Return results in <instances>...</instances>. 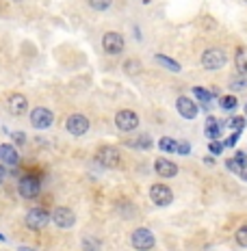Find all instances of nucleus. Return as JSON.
<instances>
[{"label": "nucleus", "mask_w": 247, "mask_h": 251, "mask_svg": "<svg viewBox=\"0 0 247 251\" xmlns=\"http://www.w3.org/2000/svg\"><path fill=\"white\" fill-rule=\"evenodd\" d=\"M96 160L102 167H107V169H115V167H119V163H122V154L113 145H102L96 151Z\"/></svg>", "instance_id": "1"}, {"label": "nucleus", "mask_w": 247, "mask_h": 251, "mask_svg": "<svg viewBox=\"0 0 247 251\" xmlns=\"http://www.w3.org/2000/svg\"><path fill=\"white\" fill-rule=\"evenodd\" d=\"M228 63V54L221 48H208L202 52V65L206 70H221Z\"/></svg>", "instance_id": "2"}, {"label": "nucleus", "mask_w": 247, "mask_h": 251, "mask_svg": "<svg viewBox=\"0 0 247 251\" xmlns=\"http://www.w3.org/2000/svg\"><path fill=\"white\" fill-rule=\"evenodd\" d=\"M24 223H26V227H28V229H33V232H39V229H44L50 223V214L46 212L44 208H33V210L26 212Z\"/></svg>", "instance_id": "3"}, {"label": "nucleus", "mask_w": 247, "mask_h": 251, "mask_svg": "<svg viewBox=\"0 0 247 251\" xmlns=\"http://www.w3.org/2000/svg\"><path fill=\"white\" fill-rule=\"evenodd\" d=\"M130 243H133V247L137 251H150L154 247V234L150 232L148 227H137L133 232V236H130Z\"/></svg>", "instance_id": "4"}, {"label": "nucleus", "mask_w": 247, "mask_h": 251, "mask_svg": "<svg viewBox=\"0 0 247 251\" xmlns=\"http://www.w3.org/2000/svg\"><path fill=\"white\" fill-rule=\"evenodd\" d=\"M50 219H52V223H55L56 227H61V229H70L76 223V214L72 212L70 208H65V206L55 208L52 214H50Z\"/></svg>", "instance_id": "5"}, {"label": "nucleus", "mask_w": 247, "mask_h": 251, "mask_svg": "<svg viewBox=\"0 0 247 251\" xmlns=\"http://www.w3.org/2000/svg\"><path fill=\"white\" fill-rule=\"evenodd\" d=\"M150 200L154 206H169V203L173 201V193H171V188L169 186H165V184H154L150 188Z\"/></svg>", "instance_id": "6"}, {"label": "nucleus", "mask_w": 247, "mask_h": 251, "mask_svg": "<svg viewBox=\"0 0 247 251\" xmlns=\"http://www.w3.org/2000/svg\"><path fill=\"white\" fill-rule=\"evenodd\" d=\"M52 122H55V115H52V111L46 106H37V108H33V113H30V124L39 130L50 128Z\"/></svg>", "instance_id": "7"}, {"label": "nucleus", "mask_w": 247, "mask_h": 251, "mask_svg": "<svg viewBox=\"0 0 247 251\" xmlns=\"http://www.w3.org/2000/svg\"><path fill=\"white\" fill-rule=\"evenodd\" d=\"M115 126L122 132H133V130H137V126H139V117H137L135 111H119L115 115Z\"/></svg>", "instance_id": "8"}, {"label": "nucleus", "mask_w": 247, "mask_h": 251, "mask_svg": "<svg viewBox=\"0 0 247 251\" xmlns=\"http://www.w3.org/2000/svg\"><path fill=\"white\" fill-rule=\"evenodd\" d=\"M65 128L70 134H74V137H82V134L89 130V119L85 117V115L76 113V115H70L65 122Z\"/></svg>", "instance_id": "9"}, {"label": "nucleus", "mask_w": 247, "mask_h": 251, "mask_svg": "<svg viewBox=\"0 0 247 251\" xmlns=\"http://www.w3.org/2000/svg\"><path fill=\"white\" fill-rule=\"evenodd\" d=\"M102 48L107 54H122L124 52V37L119 33H104L102 37Z\"/></svg>", "instance_id": "10"}, {"label": "nucleus", "mask_w": 247, "mask_h": 251, "mask_svg": "<svg viewBox=\"0 0 247 251\" xmlns=\"http://www.w3.org/2000/svg\"><path fill=\"white\" fill-rule=\"evenodd\" d=\"M41 191V182L33 176H24L20 180V195L26 197V200H35Z\"/></svg>", "instance_id": "11"}, {"label": "nucleus", "mask_w": 247, "mask_h": 251, "mask_svg": "<svg viewBox=\"0 0 247 251\" xmlns=\"http://www.w3.org/2000/svg\"><path fill=\"white\" fill-rule=\"evenodd\" d=\"M176 108H178V113H180L185 119H195L197 113H199L197 104L193 100H189V98H185V96H180L176 100Z\"/></svg>", "instance_id": "12"}, {"label": "nucleus", "mask_w": 247, "mask_h": 251, "mask_svg": "<svg viewBox=\"0 0 247 251\" xmlns=\"http://www.w3.org/2000/svg\"><path fill=\"white\" fill-rule=\"evenodd\" d=\"M9 113L11 115H24L26 108H28V102H26V98L22 96V93H13V96H9Z\"/></svg>", "instance_id": "13"}, {"label": "nucleus", "mask_w": 247, "mask_h": 251, "mask_svg": "<svg viewBox=\"0 0 247 251\" xmlns=\"http://www.w3.org/2000/svg\"><path fill=\"white\" fill-rule=\"evenodd\" d=\"M154 171L161 177H173V176L178 174V165L171 163V160H167V158H159L154 163Z\"/></svg>", "instance_id": "14"}, {"label": "nucleus", "mask_w": 247, "mask_h": 251, "mask_svg": "<svg viewBox=\"0 0 247 251\" xmlns=\"http://www.w3.org/2000/svg\"><path fill=\"white\" fill-rule=\"evenodd\" d=\"M0 160H2L4 165H18L20 163V154L15 151L13 145L4 143V145H0Z\"/></svg>", "instance_id": "15"}, {"label": "nucleus", "mask_w": 247, "mask_h": 251, "mask_svg": "<svg viewBox=\"0 0 247 251\" xmlns=\"http://www.w3.org/2000/svg\"><path fill=\"white\" fill-rule=\"evenodd\" d=\"M234 65H236L239 76H247V50L243 46H239L234 52Z\"/></svg>", "instance_id": "16"}, {"label": "nucleus", "mask_w": 247, "mask_h": 251, "mask_svg": "<svg viewBox=\"0 0 247 251\" xmlns=\"http://www.w3.org/2000/svg\"><path fill=\"white\" fill-rule=\"evenodd\" d=\"M206 137L208 139H213V141H217V137H219V132H221V126H219V122L215 117H208L206 119Z\"/></svg>", "instance_id": "17"}, {"label": "nucleus", "mask_w": 247, "mask_h": 251, "mask_svg": "<svg viewBox=\"0 0 247 251\" xmlns=\"http://www.w3.org/2000/svg\"><path fill=\"white\" fill-rule=\"evenodd\" d=\"M154 59L159 65L163 67H167V70H171V72H180V63H176L173 59H169V56H165V54H154Z\"/></svg>", "instance_id": "18"}, {"label": "nucleus", "mask_w": 247, "mask_h": 251, "mask_svg": "<svg viewBox=\"0 0 247 251\" xmlns=\"http://www.w3.org/2000/svg\"><path fill=\"white\" fill-rule=\"evenodd\" d=\"M193 93H195V98L204 104V106H206V104L215 98V96H213V91H208V89H204V87H195V89H193Z\"/></svg>", "instance_id": "19"}, {"label": "nucleus", "mask_w": 247, "mask_h": 251, "mask_svg": "<svg viewBox=\"0 0 247 251\" xmlns=\"http://www.w3.org/2000/svg\"><path fill=\"white\" fill-rule=\"evenodd\" d=\"M126 145H130V148H139V150H150L152 148V139L148 137V134H143V137H139L135 141H128Z\"/></svg>", "instance_id": "20"}, {"label": "nucleus", "mask_w": 247, "mask_h": 251, "mask_svg": "<svg viewBox=\"0 0 247 251\" xmlns=\"http://www.w3.org/2000/svg\"><path fill=\"white\" fill-rule=\"evenodd\" d=\"M124 72H126V74H130V76H137V74L141 72V63L135 61V59L126 61V63H124Z\"/></svg>", "instance_id": "21"}, {"label": "nucleus", "mask_w": 247, "mask_h": 251, "mask_svg": "<svg viewBox=\"0 0 247 251\" xmlns=\"http://www.w3.org/2000/svg\"><path fill=\"white\" fill-rule=\"evenodd\" d=\"M236 104H239V102H236V98H234V96H223L221 100H219V106H221L223 111H234Z\"/></svg>", "instance_id": "22"}, {"label": "nucleus", "mask_w": 247, "mask_h": 251, "mask_svg": "<svg viewBox=\"0 0 247 251\" xmlns=\"http://www.w3.org/2000/svg\"><path fill=\"white\" fill-rule=\"evenodd\" d=\"M234 238H236V243H239V247H245V249H247V223L236 229Z\"/></svg>", "instance_id": "23"}, {"label": "nucleus", "mask_w": 247, "mask_h": 251, "mask_svg": "<svg viewBox=\"0 0 247 251\" xmlns=\"http://www.w3.org/2000/svg\"><path fill=\"white\" fill-rule=\"evenodd\" d=\"M176 145H178V141H173L171 137H163L159 141V148L163 151H176Z\"/></svg>", "instance_id": "24"}, {"label": "nucleus", "mask_w": 247, "mask_h": 251, "mask_svg": "<svg viewBox=\"0 0 247 251\" xmlns=\"http://www.w3.org/2000/svg\"><path fill=\"white\" fill-rule=\"evenodd\" d=\"M87 2H89V7L96 9V11H107L113 0H87Z\"/></svg>", "instance_id": "25"}, {"label": "nucleus", "mask_w": 247, "mask_h": 251, "mask_svg": "<svg viewBox=\"0 0 247 251\" xmlns=\"http://www.w3.org/2000/svg\"><path fill=\"white\" fill-rule=\"evenodd\" d=\"M100 240L98 238H91V236H87L85 240H82V249L85 251H100Z\"/></svg>", "instance_id": "26"}, {"label": "nucleus", "mask_w": 247, "mask_h": 251, "mask_svg": "<svg viewBox=\"0 0 247 251\" xmlns=\"http://www.w3.org/2000/svg\"><path fill=\"white\" fill-rule=\"evenodd\" d=\"M228 169H230V171H234V174H239L241 177H243V180H247V171H245L239 163H236L234 158H230V160H228Z\"/></svg>", "instance_id": "27"}, {"label": "nucleus", "mask_w": 247, "mask_h": 251, "mask_svg": "<svg viewBox=\"0 0 247 251\" xmlns=\"http://www.w3.org/2000/svg\"><path fill=\"white\" fill-rule=\"evenodd\" d=\"M230 87H232V91H239V89H245V87H247V78H245V76L234 78V80L230 82Z\"/></svg>", "instance_id": "28"}, {"label": "nucleus", "mask_w": 247, "mask_h": 251, "mask_svg": "<svg viewBox=\"0 0 247 251\" xmlns=\"http://www.w3.org/2000/svg\"><path fill=\"white\" fill-rule=\"evenodd\" d=\"M176 151H178V154H189V151H191V145H189V141H178Z\"/></svg>", "instance_id": "29"}, {"label": "nucleus", "mask_w": 247, "mask_h": 251, "mask_svg": "<svg viewBox=\"0 0 247 251\" xmlns=\"http://www.w3.org/2000/svg\"><path fill=\"white\" fill-rule=\"evenodd\" d=\"M243 117H234V119H230V122H228V126H230V128H234L236 130V132H241V128H243Z\"/></svg>", "instance_id": "30"}, {"label": "nucleus", "mask_w": 247, "mask_h": 251, "mask_svg": "<svg viewBox=\"0 0 247 251\" xmlns=\"http://www.w3.org/2000/svg\"><path fill=\"white\" fill-rule=\"evenodd\" d=\"M208 150L213 151L215 156H217V154H221V150H223V143H219V141H213V143L208 145Z\"/></svg>", "instance_id": "31"}, {"label": "nucleus", "mask_w": 247, "mask_h": 251, "mask_svg": "<svg viewBox=\"0 0 247 251\" xmlns=\"http://www.w3.org/2000/svg\"><path fill=\"white\" fill-rule=\"evenodd\" d=\"M245 158H247V156H245V151H239V154L234 156V160H236V163H239L241 167H243V169H245V165H247V160H245Z\"/></svg>", "instance_id": "32"}, {"label": "nucleus", "mask_w": 247, "mask_h": 251, "mask_svg": "<svg viewBox=\"0 0 247 251\" xmlns=\"http://www.w3.org/2000/svg\"><path fill=\"white\" fill-rule=\"evenodd\" d=\"M236 139H239V132H234L232 137H228V139H225V141H223V145H225V148H232V145L236 143Z\"/></svg>", "instance_id": "33"}, {"label": "nucleus", "mask_w": 247, "mask_h": 251, "mask_svg": "<svg viewBox=\"0 0 247 251\" xmlns=\"http://www.w3.org/2000/svg\"><path fill=\"white\" fill-rule=\"evenodd\" d=\"M13 141H18V143H20V145H24V141H26V137H24V134H22V132H13Z\"/></svg>", "instance_id": "34"}, {"label": "nucleus", "mask_w": 247, "mask_h": 251, "mask_svg": "<svg viewBox=\"0 0 247 251\" xmlns=\"http://www.w3.org/2000/svg\"><path fill=\"white\" fill-rule=\"evenodd\" d=\"M4 176H7V171H4L2 167H0V184H2V182H4Z\"/></svg>", "instance_id": "35"}, {"label": "nucleus", "mask_w": 247, "mask_h": 251, "mask_svg": "<svg viewBox=\"0 0 247 251\" xmlns=\"http://www.w3.org/2000/svg\"><path fill=\"white\" fill-rule=\"evenodd\" d=\"M20 251H33V249H28V247H20Z\"/></svg>", "instance_id": "36"}, {"label": "nucleus", "mask_w": 247, "mask_h": 251, "mask_svg": "<svg viewBox=\"0 0 247 251\" xmlns=\"http://www.w3.org/2000/svg\"><path fill=\"white\" fill-rule=\"evenodd\" d=\"M0 240H4V236H2V234H0Z\"/></svg>", "instance_id": "37"}, {"label": "nucleus", "mask_w": 247, "mask_h": 251, "mask_svg": "<svg viewBox=\"0 0 247 251\" xmlns=\"http://www.w3.org/2000/svg\"><path fill=\"white\" fill-rule=\"evenodd\" d=\"M245 115H247V106H245Z\"/></svg>", "instance_id": "38"}, {"label": "nucleus", "mask_w": 247, "mask_h": 251, "mask_svg": "<svg viewBox=\"0 0 247 251\" xmlns=\"http://www.w3.org/2000/svg\"><path fill=\"white\" fill-rule=\"evenodd\" d=\"M245 2H247V0H245Z\"/></svg>", "instance_id": "39"}]
</instances>
